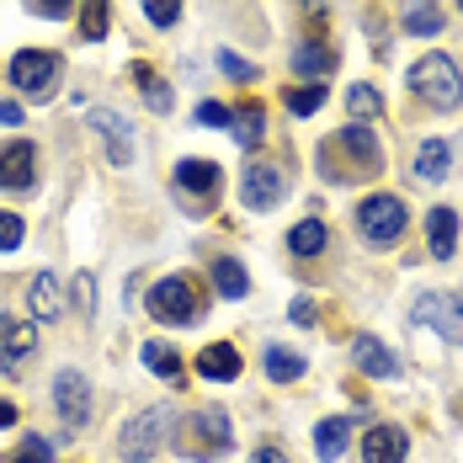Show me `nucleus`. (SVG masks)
I'll return each instance as SVG.
<instances>
[{
	"instance_id": "a211bd4d",
	"label": "nucleus",
	"mask_w": 463,
	"mask_h": 463,
	"mask_svg": "<svg viewBox=\"0 0 463 463\" xmlns=\"http://www.w3.org/2000/svg\"><path fill=\"white\" fill-rule=\"evenodd\" d=\"M426 234H431V256L448 261L453 245H458V213H453V208H431V213H426Z\"/></svg>"
},
{
	"instance_id": "39448f33",
	"label": "nucleus",
	"mask_w": 463,
	"mask_h": 463,
	"mask_svg": "<svg viewBox=\"0 0 463 463\" xmlns=\"http://www.w3.org/2000/svg\"><path fill=\"white\" fill-rule=\"evenodd\" d=\"M411 224V213H405V203L400 197H389V192H378V197H363V208H357V230L368 245H394L400 234Z\"/></svg>"
},
{
	"instance_id": "c9c22d12",
	"label": "nucleus",
	"mask_w": 463,
	"mask_h": 463,
	"mask_svg": "<svg viewBox=\"0 0 463 463\" xmlns=\"http://www.w3.org/2000/svg\"><path fill=\"white\" fill-rule=\"evenodd\" d=\"M11 463H53V448H48L43 437H22V448H16Z\"/></svg>"
},
{
	"instance_id": "f3484780",
	"label": "nucleus",
	"mask_w": 463,
	"mask_h": 463,
	"mask_svg": "<svg viewBox=\"0 0 463 463\" xmlns=\"http://www.w3.org/2000/svg\"><path fill=\"white\" fill-rule=\"evenodd\" d=\"M197 373H203V378H213V383H230V378H240V352H234L230 341H213V346H203Z\"/></svg>"
},
{
	"instance_id": "7c9ffc66",
	"label": "nucleus",
	"mask_w": 463,
	"mask_h": 463,
	"mask_svg": "<svg viewBox=\"0 0 463 463\" xmlns=\"http://www.w3.org/2000/svg\"><path fill=\"white\" fill-rule=\"evenodd\" d=\"M325 107V86L320 80H315V86H293V91H288V112H293V118H309V112H320Z\"/></svg>"
},
{
	"instance_id": "f704fd0d",
	"label": "nucleus",
	"mask_w": 463,
	"mask_h": 463,
	"mask_svg": "<svg viewBox=\"0 0 463 463\" xmlns=\"http://www.w3.org/2000/svg\"><path fill=\"white\" fill-rule=\"evenodd\" d=\"M144 16H149L155 27H176V16H182V0H144Z\"/></svg>"
},
{
	"instance_id": "393cba45",
	"label": "nucleus",
	"mask_w": 463,
	"mask_h": 463,
	"mask_svg": "<svg viewBox=\"0 0 463 463\" xmlns=\"http://www.w3.org/2000/svg\"><path fill=\"white\" fill-rule=\"evenodd\" d=\"M416 176H420V182H442V176H448V144H442V139H426V144H420Z\"/></svg>"
},
{
	"instance_id": "9d476101",
	"label": "nucleus",
	"mask_w": 463,
	"mask_h": 463,
	"mask_svg": "<svg viewBox=\"0 0 463 463\" xmlns=\"http://www.w3.org/2000/svg\"><path fill=\"white\" fill-rule=\"evenodd\" d=\"M176 192L186 197V213H203V203L219 197V165L213 160H182L176 165Z\"/></svg>"
},
{
	"instance_id": "9b49d317",
	"label": "nucleus",
	"mask_w": 463,
	"mask_h": 463,
	"mask_svg": "<svg viewBox=\"0 0 463 463\" xmlns=\"http://www.w3.org/2000/svg\"><path fill=\"white\" fill-rule=\"evenodd\" d=\"M53 405H59V420L64 426H86L91 420V389H86V378L75 368H64L53 378Z\"/></svg>"
},
{
	"instance_id": "0eeeda50",
	"label": "nucleus",
	"mask_w": 463,
	"mask_h": 463,
	"mask_svg": "<svg viewBox=\"0 0 463 463\" xmlns=\"http://www.w3.org/2000/svg\"><path fill=\"white\" fill-rule=\"evenodd\" d=\"M234 442V426H230V411H197L186 420V437H176V448L192 453V458H208V453H224Z\"/></svg>"
},
{
	"instance_id": "a19ab883",
	"label": "nucleus",
	"mask_w": 463,
	"mask_h": 463,
	"mask_svg": "<svg viewBox=\"0 0 463 463\" xmlns=\"http://www.w3.org/2000/svg\"><path fill=\"white\" fill-rule=\"evenodd\" d=\"M250 463H288V453H282V448H272V442H261V448L250 453Z\"/></svg>"
},
{
	"instance_id": "72a5a7b5",
	"label": "nucleus",
	"mask_w": 463,
	"mask_h": 463,
	"mask_svg": "<svg viewBox=\"0 0 463 463\" xmlns=\"http://www.w3.org/2000/svg\"><path fill=\"white\" fill-rule=\"evenodd\" d=\"M22 240H27V224H22L11 208H0V250H16Z\"/></svg>"
},
{
	"instance_id": "20e7f679",
	"label": "nucleus",
	"mask_w": 463,
	"mask_h": 463,
	"mask_svg": "<svg viewBox=\"0 0 463 463\" xmlns=\"http://www.w3.org/2000/svg\"><path fill=\"white\" fill-rule=\"evenodd\" d=\"M411 80H416V91L426 96L431 107H442V112H453V107L463 101V70L448 59V53H426V59H416Z\"/></svg>"
},
{
	"instance_id": "1a4fd4ad",
	"label": "nucleus",
	"mask_w": 463,
	"mask_h": 463,
	"mask_svg": "<svg viewBox=\"0 0 463 463\" xmlns=\"http://www.w3.org/2000/svg\"><path fill=\"white\" fill-rule=\"evenodd\" d=\"M282 192H288V176H282V165H267V160H256L250 171H245V182H240V203L250 208V213H267V208H278Z\"/></svg>"
},
{
	"instance_id": "473e14b6",
	"label": "nucleus",
	"mask_w": 463,
	"mask_h": 463,
	"mask_svg": "<svg viewBox=\"0 0 463 463\" xmlns=\"http://www.w3.org/2000/svg\"><path fill=\"white\" fill-rule=\"evenodd\" d=\"M213 64H219L230 80H240V86H250V80H256V64H245V59L230 53V48H219V53H213Z\"/></svg>"
},
{
	"instance_id": "f257e3e1",
	"label": "nucleus",
	"mask_w": 463,
	"mask_h": 463,
	"mask_svg": "<svg viewBox=\"0 0 463 463\" xmlns=\"http://www.w3.org/2000/svg\"><path fill=\"white\" fill-rule=\"evenodd\" d=\"M325 160H341V165H330L325 176H335V182H368L383 171V149H378V134H373L368 123H346L341 134H330L320 149Z\"/></svg>"
},
{
	"instance_id": "dca6fc26",
	"label": "nucleus",
	"mask_w": 463,
	"mask_h": 463,
	"mask_svg": "<svg viewBox=\"0 0 463 463\" xmlns=\"http://www.w3.org/2000/svg\"><path fill=\"white\" fill-rule=\"evenodd\" d=\"M33 346H38V330H33L27 320H0V363H5V368L27 363Z\"/></svg>"
},
{
	"instance_id": "c03bdc74",
	"label": "nucleus",
	"mask_w": 463,
	"mask_h": 463,
	"mask_svg": "<svg viewBox=\"0 0 463 463\" xmlns=\"http://www.w3.org/2000/svg\"><path fill=\"white\" fill-rule=\"evenodd\" d=\"M458 5H463V0H458Z\"/></svg>"
},
{
	"instance_id": "6e6552de",
	"label": "nucleus",
	"mask_w": 463,
	"mask_h": 463,
	"mask_svg": "<svg viewBox=\"0 0 463 463\" xmlns=\"http://www.w3.org/2000/svg\"><path fill=\"white\" fill-rule=\"evenodd\" d=\"M416 320L431 325L442 341L463 346V298L458 293H420L416 298Z\"/></svg>"
},
{
	"instance_id": "ea45409f",
	"label": "nucleus",
	"mask_w": 463,
	"mask_h": 463,
	"mask_svg": "<svg viewBox=\"0 0 463 463\" xmlns=\"http://www.w3.org/2000/svg\"><path fill=\"white\" fill-rule=\"evenodd\" d=\"M33 5H38L43 16H53V22H59V16H70V5H75V0H33Z\"/></svg>"
},
{
	"instance_id": "c85d7f7f",
	"label": "nucleus",
	"mask_w": 463,
	"mask_h": 463,
	"mask_svg": "<svg viewBox=\"0 0 463 463\" xmlns=\"http://www.w3.org/2000/svg\"><path fill=\"white\" fill-rule=\"evenodd\" d=\"M134 75H139V91H144V101L155 107V112H171V86L149 70V64H134Z\"/></svg>"
},
{
	"instance_id": "2eb2a0df",
	"label": "nucleus",
	"mask_w": 463,
	"mask_h": 463,
	"mask_svg": "<svg viewBox=\"0 0 463 463\" xmlns=\"http://www.w3.org/2000/svg\"><path fill=\"white\" fill-rule=\"evenodd\" d=\"M352 363L368 373V378H400V357H394L378 335H357V341H352Z\"/></svg>"
},
{
	"instance_id": "f03ea898",
	"label": "nucleus",
	"mask_w": 463,
	"mask_h": 463,
	"mask_svg": "<svg viewBox=\"0 0 463 463\" xmlns=\"http://www.w3.org/2000/svg\"><path fill=\"white\" fill-rule=\"evenodd\" d=\"M144 309H149L160 325H197L203 309H208V293L186 278V272H171V278H160L155 288H149Z\"/></svg>"
},
{
	"instance_id": "4468645a",
	"label": "nucleus",
	"mask_w": 463,
	"mask_h": 463,
	"mask_svg": "<svg viewBox=\"0 0 463 463\" xmlns=\"http://www.w3.org/2000/svg\"><path fill=\"white\" fill-rule=\"evenodd\" d=\"M411 453V437L400 426H373L363 437V463H405Z\"/></svg>"
},
{
	"instance_id": "412c9836",
	"label": "nucleus",
	"mask_w": 463,
	"mask_h": 463,
	"mask_svg": "<svg viewBox=\"0 0 463 463\" xmlns=\"http://www.w3.org/2000/svg\"><path fill=\"white\" fill-rule=\"evenodd\" d=\"M230 134L245 149H256V144L267 139V112L261 107H234V118H230Z\"/></svg>"
},
{
	"instance_id": "bb28decb",
	"label": "nucleus",
	"mask_w": 463,
	"mask_h": 463,
	"mask_svg": "<svg viewBox=\"0 0 463 463\" xmlns=\"http://www.w3.org/2000/svg\"><path fill=\"white\" fill-rule=\"evenodd\" d=\"M293 70H298V75H330V70H335V53H330L325 43H298Z\"/></svg>"
},
{
	"instance_id": "b1692460",
	"label": "nucleus",
	"mask_w": 463,
	"mask_h": 463,
	"mask_svg": "<svg viewBox=\"0 0 463 463\" xmlns=\"http://www.w3.org/2000/svg\"><path fill=\"white\" fill-rule=\"evenodd\" d=\"M27 304H33L38 320H59V309H64V304H59V282L48 278V272H38L33 288H27Z\"/></svg>"
},
{
	"instance_id": "f8f14e48",
	"label": "nucleus",
	"mask_w": 463,
	"mask_h": 463,
	"mask_svg": "<svg viewBox=\"0 0 463 463\" xmlns=\"http://www.w3.org/2000/svg\"><path fill=\"white\" fill-rule=\"evenodd\" d=\"M38 182V149L27 139H11L0 149V192H27Z\"/></svg>"
},
{
	"instance_id": "423d86ee",
	"label": "nucleus",
	"mask_w": 463,
	"mask_h": 463,
	"mask_svg": "<svg viewBox=\"0 0 463 463\" xmlns=\"http://www.w3.org/2000/svg\"><path fill=\"white\" fill-rule=\"evenodd\" d=\"M11 80H16V91L33 96V101H48V96L59 91V53H43V48H22L16 59H11Z\"/></svg>"
},
{
	"instance_id": "ddd939ff",
	"label": "nucleus",
	"mask_w": 463,
	"mask_h": 463,
	"mask_svg": "<svg viewBox=\"0 0 463 463\" xmlns=\"http://www.w3.org/2000/svg\"><path fill=\"white\" fill-rule=\"evenodd\" d=\"M91 128L107 139V155H112V165L118 171H128L134 165V139H128V128H123V118L118 112H107V107H91Z\"/></svg>"
},
{
	"instance_id": "4be33fe9",
	"label": "nucleus",
	"mask_w": 463,
	"mask_h": 463,
	"mask_svg": "<svg viewBox=\"0 0 463 463\" xmlns=\"http://www.w3.org/2000/svg\"><path fill=\"white\" fill-rule=\"evenodd\" d=\"M213 293H224V298H245L250 293V278H245V267L234 256H219L213 261Z\"/></svg>"
},
{
	"instance_id": "79ce46f5",
	"label": "nucleus",
	"mask_w": 463,
	"mask_h": 463,
	"mask_svg": "<svg viewBox=\"0 0 463 463\" xmlns=\"http://www.w3.org/2000/svg\"><path fill=\"white\" fill-rule=\"evenodd\" d=\"M0 123L16 128V123H22V101H0Z\"/></svg>"
},
{
	"instance_id": "c756f323",
	"label": "nucleus",
	"mask_w": 463,
	"mask_h": 463,
	"mask_svg": "<svg viewBox=\"0 0 463 463\" xmlns=\"http://www.w3.org/2000/svg\"><path fill=\"white\" fill-rule=\"evenodd\" d=\"M346 107H352V118H357V123L383 118V96L373 91V86H352V91H346Z\"/></svg>"
},
{
	"instance_id": "e433bc0d",
	"label": "nucleus",
	"mask_w": 463,
	"mask_h": 463,
	"mask_svg": "<svg viewBox=\"0 0 463 463\" xmlns=\"http://www.w3.org/2000/svg\"><path fill=\"white\" fill-rule=\"evenodd\" d=\"M230 118H234V107H224V101H203L197 107V123L203 128H230Z\"/></svg>"
},
{
	"instance_id": "4c0bfd02",
	"label": "nucleus",
	"mask_w": 463,
	"mask_h": 463,
	"mask_svg": "<svg viewBox=\"0 0 463 463\" xmlns=\"http://www.w3.org/2000/svg\"><path fill=\"white\" fill-rule=\"evenodd\" d=\"M75 304H80V315H86V320L96 315V278H91V272H80V278H75Z\"/></svg>"
},
{
	"instance_id": "37998d69",
	"label": "nucleus",
	"mask_w": 463,
	"mask_h": 463,
	"mask_svg": "<svg viewBox=\"0 0 463 463\" xmlns=\"http://www.w3.org/2000/svg\"><path fill=\"white\" fill-rule=\"evenodd\" d=\"M5 426H16V405H11V400H0V431H5Z\"/></svg>"
},
{
	"instance_id": "7ed1b4c3",
	"label": "nucleus",
	"mask_w": 463,
	"mask_h": 463,
	"mask_svg": "<svg viewBox=\"0 0 463 463\" xmlns=\"http://www.w3.org/2000/svg\"><path fill=\"white\" fill-rule=\"evenodd\" d=\"M171 437H176V416H171V405H149V411H139V416L123 426L118 448H123V458L128 463H149Z\"/></svg>"
},
{
	"instance_id": "a878e982",
	"label": "nucleus",
	"mask_w": 463,
	"mask_h": 463,
	"mask_svg": "<svg viewBox=\"0 0 463 463\" xmlns=\"http://www.w3.org/2000/svg\"><path fill=\"white\" fill-rule=\"evenodd\" d=\"M144 368H155L165 383H186V373H182V357L171 352V346H160V341H149L144 346Z\"/></svg>"
},
{
	"instance_id": "2f4dec72",
	"label": "nucleus",
	"mask_w": 463,
	"mask_h": 463,
	"mask_svg": "<svg viewBox=\"0 0 463 463\" xmlns=\"http://www.w3.org/2000/svg\"><path fill=\"white\" fill-rule=\"evenodd\" d=\"M80 33H86V43L107 38V0H86V11H80Z\"/></svg>"
},
{
	"instance_id": "aec40b11",
	"label": "nucleus",
	"mask_w": 463,
	"mask_h": 463,
	"mask_svg": "<svg viewBox=\"0 0 463 463\" xmlns=\"http://www.w3.org/2000/svg\"><path fill=\"white\" fill-rule=\"evenodd\" d=\"M346 442H352V426L335 416V420H320L315 426V448H320L325 463H341V453H346Z\"/></svg>"
},
{
	"instance_id": "cd10ccee",
	"label": "nucleus",
	"mask_w": 463,
	"mask_h": 463,
	"mask_svg": "<svg viewBox=\"0 0 463 463\" xmlns=\"http://www.w3.org/2000/svg\"><path fill=\"white\" fill-rule=\"evenodd\" d=\"M267 378H278V383L304 378V357H293L288 346H267Z\"/></svg>"
},
{
	"instance_id": "6ab92c4d",
	"label": "nucleus",
	"mask_w": 463,
	"mask_h": 463,
	"mask_svg": "<svg viewBox=\"0 0 463 463\" xmlns=\"http://www.w3.org/2000/svg\"><path fill=\"white\" fill-rule=\"evenodd\" d=\"M405 33L411 38H437L442 33V5L437 0H411L405 5Z\"/></svg>"
},
{
	"instance_id": "58836bf2",
	"label": "nucleus",
	"mask_w": 463,
	"mask_h": 463,
	"mask_svg": "<svg viewBox=\"0 0 463 463\" xmlns=\"http://www.w3.org/2000/svg\"><path fill=\"white\" fill-rule=\"evenodd\" d=\"M288 320H293V325H315V304H309V298H293Z\"/></svg>"
},
{
	"instance_id": "5701e85b",
	"label": "nucleus",
	"mask_w": 463,
	"mask_h": 463,
	"mask_svg": "<svg viewBox=\"0 0 463 463\" xmlns=\"http://www.w3.org/2000/svg\"><path fill=\"white\" fill-rule=\"evenodd\" d=\"M325 245H330V230H325L320 219H304V224H293V234H288V250L293 256H320Z\"/></svg>"
}]
</instances>
